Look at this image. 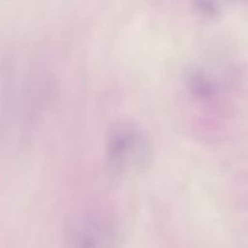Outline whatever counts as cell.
Listing matches in <instances>:
<instances>
[{
  "label": "cell",
  "instance_id": "cell-1",
  "mask_svg": "<svg viewBox=\"0 0 248 248\" xmlns=\"http://www.w3.org/2000/svg\"><path fill=\"white\" fill-rule=\"evenodd\" d=\"M107 160L109 167L121 176L142 171L152 156V147L147 133L130 120L114 124L107 137Z\"/></svg>",
  "mask_w": 248,
  "mask_h": 248
},
{
  "label": "cell",
  "instance_id": "cell-2",
  "mask_svg": "<svg viewBox=\"0 0 248 248\" xmlns=\"http://www.w3.org/2000/svg\"><path fill=\"white\" fill-rule=\"evenodd\" d=\"M123 235L115 223L99 215L80 217L68 228L67 248H123Z\"/></svg>",
  "mask_w": 248,
  "mask_h": 248
},
{
  "label": "cell",
  "instance_id": "cell-3",
  "mask_svg": "<svg viewBox=\"0 0 248 248\" xmlns=\"http://www.w3.org/2000/svg\"><path fill=\"white\" fill-rule=\"evenodd\" d=\"M189 86L200 96H211L217 90V81L215 78L203 70H195L189 75Z\"/></svg>",
  "mask_w": 248,
  "mask_h": 248
}]
</instances>
